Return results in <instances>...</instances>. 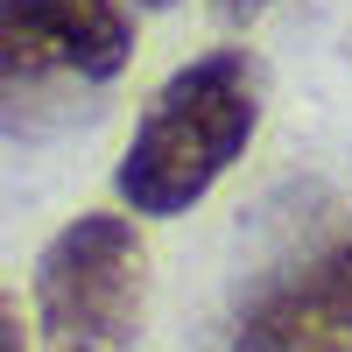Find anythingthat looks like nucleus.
Segmentation results:
<instances>
[{
	"instance_id": "obj_6",
	"label": "nucleus",
	"mask_w": 352,
	"mask_h": 352,
	"mask_svg": "<svg viewBox=\"0 0 352 352\" xmlns=\"http://www.w3.org/2000/svg\"><path fill=\"white\" fill-rule=\"evenodd\" d=\"M212 8H219L226 21H247V14H261V8H268V0H212Z\"/></svg>"
},
{
	"instance_id": "obj_3",
	"label": "nucleus",
	"mask_w": 352,
	"mask_h": 352,
	"mask_svg": "<svg viewBox=\"0 0 352 352\" xmlns=\"http://www.w3.org/2000/svg\"><path fill=\"white\" fill-rule=\"evenodd\" d=\"M134 21L120 0H0V92L43 78H120Z\"/></svg>"
},
{
	"instance_id": "obj_5",
	"label": "nucleus",
	"mask_w": 352,
	"mask_h": 352,
	"mask_svg": "<svg viewBox=\"0 0 352 352\" xmlns=\"http://www.w3.org/2000/svg\"><path fill=\"white\" fill-rule=\"evenodd\" d=\"M0 352H28V331H21V303L8 296V282H0Z\"/></svg>"
},
{
	"instance_id": "obj_1",
	"label": "nucleus",
	"mask_w": 352,
	"mask_h": 352,
	"mask_svg": "<svg viewBox=\"0 0 352 352\" xmlns=\"http://www.w3.org/2000/svg\"><path fill=\"white\" fill-rule=\"evenodd\" d=\"M254 127H261V92H254L247 56L212 50L148 99L113 184L141 219H176L247 155Z\"/></svg>"
},
{
	"instance_id": "obj_2",
	"label": "nucleus",
	"mask_w": 352,
	"mask_h": 352,
	"mask_svg": "<svg viewBox=\"0 0 352 352\" xmlns=\"http://www.w3.org/2000/svg\"><path fill=\"white\" fill-rule=\"evenodd\" d=\"M148 324V240L120 212L71 219L36 261L43 352H141Z\"/></svg>"
},
{
	"instance_id": "obj_4",
	"label": "nucleus",
	"mask_w": 352,
	"mask_h": 352,
	"mask_svg": "<svg viewBox=\"0 0 352 352\" xmlns=\"http://www.w3.org/2000/svg\"><path fill=\"white\" fill-rule=\"evenodd\" d=\"M232 352H352V226L254 289Z\"/></svg>"
}]
</instances>
